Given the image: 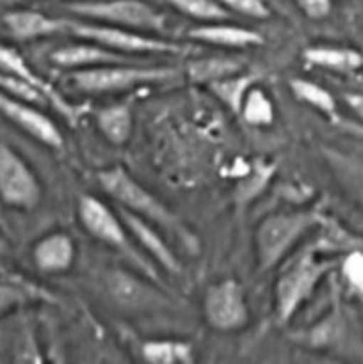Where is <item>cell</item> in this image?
I'll use <instances>...</instances> for the list:
<instances>
[{
	"mask_svg": "<svg viewBox=\"0 0 363 364\" xmlns=\"http://www.w3.org/2000/svg\"><path fill=\"white\" fill-rule=\"evenodd\" d=\"M333 267L335 262L320 258L319 247L313 244L290 252L281 262L274 284V315L278 323L285 326L294 318Z\"/></svg>",
	"mask_w": 363,
	"mask_h": 364,
	"instance_id": "obj_1",
	"label": "cell"
},
{
	"mask_svg": "<svg viewBox=\"0 0 363 364\" xmlns=\"http://www.w3.org/2000/svg\"><path fill=\"white\" fill-rule=\"evenodd\" d=\"M96 178H98L100 187L110 196V199L116 201L117 206L149 220L157 228H162V230L180 237L185 247H196L198 244L196 237L185 226L184 220L177 213L171 212L144 185L139 183L127 169H123L121 166L107 167V169L100 171Z\"/></svg>",
	"mask_w": 363,
	"mask_h": 364,
	"instance_id": "obj_2",
	"label": "cell"
},
{
	"mask_svg": "<svg viewBox=\"0 0 363 364\" xmlns=\"http://www.w3.org/2000/svg\"><path fill=\"white\" fill-rule=\"evenodd\" d=\"M177 77L178 70L173 66L120 63L71 70L66 80L75 91L85 92V95H105V92L127 91L137 85L160 84V82L173 80Z\"/></svg>",
	"mask_w": 363,
	"mask_h": 364,
	"instance_id": "obj_3",
	"label": "cell"
},
{
	"mask_svg": "<svg viewBox=\"0 0 363 364\" xmlns=\"http://www.w3.org/2000/svg\"><path fill=\"white\" fill-rule=\"evenodd\" d=\"M317 224V215L310 210H288L267 215L255 233L256 263L262 272L280 265L305 235Z\"/></svg>",
	"mask_w": 363,
	"mask_h": 364,
	"instance_id": "obj_4",
	"label": "cell"
},
{
	"mask_svg": "<svg viewBox=\"0 0 363 364\" xmlns=\"http://www.w3.org/2000/svg\"><path fill=\"white\" fill-rule=\"evenodd\" d=\"M77 210L80 224L95 240L120 251L128 262L137 265L142 274H146L152 279H159V272H157L155 267L149 263V259L144 258V255L137 251V247L132 242L130 233L121 220L120 213H114L102 199L89 194L78 199Z\"/></svg>",
	"mask_w": 363,
	"mask_h": 364,
	"instance_id": "obj_5",
	"label": "cell"
},
{
	"mask_svg": "<svg viewBox=\"0 0 363 364\" xmlns=\"http://www.w3.org/2000/svg\"><path fill=\"white\" fill-rule=\"evenodd\" d=\"M66 9L85 20L141 32H160L166 28V16L144 0H78L66 4Z\"/></svg>",
	"mask_w": 363,
	"mask_h": 364,
	"instance_id": "obj_6",
	"label": "cell"
},
{
	"mask_svg": "<svg viewBox=\"0 0 363 364\" xmlns=\"http://www.w3.org/2000/svg\"><path fill=\"white\" fill-rule=\"evenodd\" d=\"M77 38L84 41H95L105 48L114 50L125 55H134V53H180L185 46L177 43L166 41L160 38H152L148 34H142L141 31L134 28L117 27V25L98 23H84V21H70V28Z\"/></svg>",
	"mask_w": 363,
	"mask_h": 364,
	"instance_id": "obj_7",
	"label": "cell"
},
{
	"mask_svg": "<svg viewBox=\"0 0 363 364\" xmlns=\"http://www.w3.org/2000/svg\"><path fill=\"white\" fill-rule=\"evenodd\" d=\"M41 194L31 164L13 146L0 142V201L14 210H32L41 201Z\"/></svg>",
	"mask_w": 363,
	"mask_h": 364,
	"instance_id": "obj_8",
	"label": "cell"
},
{
	"mask_svg": "<svg viewBox=\"0 0 363 364\" xmlns=\"http://www.w3.org/2000/svg\"><path fill=\"white\" fill-rule=\"evenodd\" d=\"M206 326L217 333H235L249 323V306L244 288L231 277L210 284L203 297Z\"/></svg>",
	"mask_w": 363,
	"mask_h": 364,
	"instance_id": "obj_9",
	"label": "cell"
},
{
	"mask_svg": "<svg viewBox=\"0 0 363 364\" xmlns=\"http://www.w3.org/2000/svg\"><path fill=\"white\" fill-rule=\"evenodd\" d=\"M0 116L48 148L57 149L63 146V134L59 127L45 112H41L36 103L0 91Z\"/></svg>",
	"mask_w": 363,
	"mask_h": 364,
	"instance_id": "obj_10",
	"label": "cell"
},
{
	"mask_svg": "<svg viewBox=\"0 0 363 364\" xmlns=\"http://www.w3.org/2000/svg\"><path fill=\"white\" fill-rule=\"evenodd\" d=\"M77 247L66 231H50L43 235L32 247V262L41 274L56 276L73 267Z\"/></svg>",
	"mask_w": 363,
	"mask_h": 364,
	"instance_id": "obj_11",
	"label": "cell"
},
{
	"mask_svg": "<svg viewBox=\"0 0 363 364\" xmlns=\"http://www.w3.org/2000/svg\"><path fill=\"white\" fill-rule=\"evenodd\" d=\"M121 220L127 226L130 237L155 259V263L162 269H166L167 272L177 274L180 272V263H178L177 256L171 251L169 245L164 242V238L160 237L159 231H157L155 224H152L149 220L142 219V217L135 215V213L128 212V210L121 208L117 210Z\"/></svg>",
	"mask_w": 363,
	"mask_h": 364,
	"instance_id": "obj_12",
	"label": "cell"
},
{
	"mask_svg": "<svg viewBox=\"0 0 363 364\" xmlns=\"http://www.w3.org/2000/svg\"><path fill=\"white\" fill-rule=\"evenodd\" d=\"M2 23L7 34L16 41H34L70 28V20L53 18L32 9L7 11L2 16Z\"/></svg>",
	"mask_w": 363,
	"mask_h": 364,
	"instance_id": "obj_13",
	"label": "cell"
},
{
	"mask_svg": "<svg viewBox=\"0 0 363 364\" xmlns=\"http://www.w3.org/2000/svg\"><path fill=\"white\" fill-rule=\"evenodd\" d=\"M50 60L56 66L64 68V70H80V68L103 66V64L135 63L134 59H130V55L117 53L95 41L59 46V48L50 53Z\"/></svg>",
	"mask_w": 363,
	"mask_h": 364,
	"instance_id": "obj_14",
	"label": "cell"
},
{
	"mask_svg": "<svg viewBox=\"0 0 363 364\" xmlns=\"http://www.w3.org/2000/svg\"><path fill=\"white\" fill-rule=\"evenodd\" d=\"M0 71L14 75V77L21 78V80L28 82V84H32L34 87H38L39 91L46 96L48 103H53L56 109L59 110L63 116H66L68 119H75L77 110H75L73 107H71L70 103H68L66 100L48 84V82L43 80V78L28 66V63L25 60V57L21 55L20 52H16V50L11 48V46L2 45V43H0Z\"/></svg>",
	"mask_w": 363,
	"mask_h": 364,
	"instance_id": "obj_15",
	"label": "cell"
},
{
	"mask_svg": "<svg viewBox=\"0 0 363 364\" xmlns=\"http://www.w3.org/2000/svg\"><path fill=\"white\" fill-rule=\"evenodd\" d=\"M322 156L342 191L363 210V156L337 148H322Z\"/></svg>",
	"mask_w": 363,
	"mask_h": 364,
	"instance_id": "obj_16",
	"label": "cell"
},
{
	"mask_svg": "<svg viewBox=\"0 0 363 364\" xmlns=\"http://www.w3.org/2000/svg\"><path fill=\"white\" fill-rule=\"evenodd\" d=\"M189 38L205 45L223 46V48H248L262 45L263 38L260 32L224 21H209L189 31Z\"/></svg>",
	"mask_w": 363,
	"mask_h": 364,
	"instance_id": "obj_17",
	"label": "cell"
},
{
	"mask_svg": "<svg viewBox=\"0 0 363 364\" xmlns=\"http://www.w3.org/2000/svg\"><path fill=\"white\" fill-rule=\"evenodd\" d=\"M109 290L114 301L128 309L157 308L162 302L159 291L149 288L137 277H132L125 272H114L109 277Z\"/></svg>",
	"mask_w": 363,
	"mask_h": 364,
	"instance_id": "obj_18",
	"label": "cell"
},
{
	"mask_svg": "<svg viewBox=\"0 0 363 364\" xmlns=\"http://www.w3.org/2000/svg\"><path fill=\"white\" fill-rule=\"evenodd\" d=\"M302 59L312 66L337 71V73H354L363 68V53L349 46H308L302 52Z\"/></svg>",
	"mask_w": 363,
	"mask_h": 364,
	"instance_id": "obj_19",
	"label": "cell"
},
{
	"mask_svg": "<svg viewBox=\"0 0 363 364\" xmlns=\"http://www.w3.org/2000/svg\"><path fill=\"white\" fill-rule=\"evenodd\" d=\"M238 71H244V60L233 55L196 57L185 64V75L189 80L203 85H209Z\"/></svg>",
	"mask_w": 363,
	"mask_h": 364,
	"instance_id": "obj_20",
	"label": "cell"
},
{
	"mask_svg": "<svg viewBox=\"0 0 363 364\" xmlns=\"http://www.w3.org/2000/svg\"><path fill=\"white\" fill-rule=\"evenodd\" d=\"M96 127L100 134L107 139V142L114 146L127 144L134 128V116L132 109L127 103H112V105L102 107L95 114Z\"/></svg>",
	"mask_w": 363,
	"mask_h": 364,
	"instance_id": "obj_21",
	"label": "cell"
},
{
	"mask_svg": "<svg viewBox=\"0 0 363 364\" xmlns=\"http://www.w3.org/2000/svg\"><path fill=\"white\" fill-rule=\"evenodd\" d=\"M141 358L152 364L194 363V347L182 340H148L141 345Z\"/></svg>",
	"mask_w": 363,
	"mask_h": 364,
	"instance_id": "obj_22",
	"label": "cell"
},
{
	"mask_svg": "<svg viewBox=\"0 0 363 364\" xmlns=\"http://www.w3.org/2000/svg\"><path fill=\"white\" fill-rule=\"evenodd\" d=\"M256 84V77L246 71H238V73L228 75V77L219 78V80L209 84V91L226 107L230 112L241 114L242 102H244L246 95L251 89V85Z\"/></svg>",
	"mask_w": 363,
	"mask_h": 364,
	"instance_id": "obj_23",
	"label": "cell"
},
{
	"mask_svg": "<svg viewBox=\"0 0 363 364\" xmlns=\"http://www.w3.org/2000/svg\"><path fill=\"white\" fill-rule=\"evenodd\" d=\"M274 173H276L274 164L267 162V160H255L249 166L248 173L237 181V187H235V201H237V205L246 206L255 201L256 198H260L267 185L270 183V180H273Z\"/></svg>",
	"mask_w": 363,
	"mask_h": 364,
	"instance_id": "obj_24",
	"label": "cell"
},
{
	"mask_svg": "<svg viewBox=\"0 0 363 364\" xmlns=\"http://www.w3.org/2000/svg\"><path fill=\"white\" fill-rule=\"evenodd\" d=\"M288 87H290L292 95H294L299 102L313 107V109L319 110L324 116L331 117V119H337V100H335V96L331 95L326 87L319 85L317 82L306 80V78H292V80L288 82Z\"/></svg>",
	"mask_w": 363,
	"mask_h": 364,
	"instance_id": "obj_25",
	"label": "cell"
},
{
	"mask_svg": "<svg viewBox=\"0 0 363 364\" xmlns=\"http://www.w3.org/2000/svg\"><path fill=\"white\" fill-rule=\"evenodd\" d=\"M238 116L251 127H270L276 117V107H274L270 96L260 85L255 84L246 95Z\"/></svg>",
	"mask_w": 363,
	"mask_h": 364,
	"instance_id": "obj_26",
	"label": "cell"
},
{
	"mask_svg": "<svg viewBox=\"0 0 363 364\" xmlns=\"http://www.w3.org/2000/svg\"><path fill=\"white\" fill-rule=\"evenodd\" d=\"M178 13L198 21H224L230 18V11L219 0H169Z\"/></svg>",
	"mask_w": 363,
	"mask_h": 364,
	"instance_id": "obj_27",
	"label": "cell"
},
{
	"mask_svg": "<svg viewBox=\"0 0 363 364\" xmlns=\"http://www.w3.org/2000/svg\"><path fill=\"white\" fill-rule=\"evenodd\" d=\"M0 91L16 96V98L27 100V102L36 103V105H45V103H48L46 96L38 87H34L28 82L21 80V78L14 77V75L6 73V71H0Z\"/></svg>",
	"mask_w": 363,
	"mask_h": 364,
	"instance_id": "obj_28",
	"label": "cell"
},
{
	"mask_svg": "<svg viewBox=\"0 0 363 364\" xmlns=\"http://www.w3.org/2000/svg\"><path fill=\"white\" fill-rule=\"evenodd\" d=\"M28 301H31V294L25 288L0 281V318L25 306Z\"/></svg>",
	"mask_w": 363,
	"mask_h": 364,
	"instance_id": "obj_29",
	"label": "cell"
},
{
	"mask_svg": "<svg viewBox=\"0 0 363 364\" xmlns=\"http://www.w3.org/2000/svg\"><path fill=\"white\" fill-rule=\"evenodd\" d=\"M230 13L242 14V16L263 20L270 16V9L265 0H219Z\"/></svg>",
	"mask_w": 363,
	"mask_h": 364,
	"instance_id": "obj_30",
	"label": "cell"
},
{
	"mask_svg": "<svg viewBox=\"0 0 363 364\" xmlns=\"http://www.w3.org/2000/svg\"><path fill=\"white\" fill-rule=\"evenodd\" d=\"M342 274L352 290L363 297V252L354 251L342 262Z\"/></svg>",
	"mask_w": 363,
	"mask_h": 364,
	"instance_id": "obj_31",
	"label": "cell"
},
{
	"mask_svg": "<svg viewBox=\"0 0 363 364\" xmlns=\"http://www.w3.org/2000/svg\"><path fill=\"white\" fill-rule=\"evenodd\" d=\"M299 9L310 20H322L331 13L333 0H295Z\"/></svg>",
	"mask_w": 363,
	"mask_h": 364,
	"instance_id": "obj_32",
	"label": "cell"
},
{
	"mask_svg": "<svg viewBox=\"0 0 363 364\" xmlns=\"http://www.w3.org/2000/svg\"><path fill=\"white\" fill-rule=\"evenodd\" d=\"M344 100L349 105V109H351L359 119H363V92H345Z\"/></svg>",
	"mask_w": 363,
	"mask_h": 364,
	"instance_id": "obj_33",
	"label": "cell"
}]
</instances>
